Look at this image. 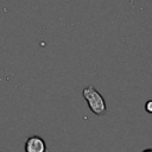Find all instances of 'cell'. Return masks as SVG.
Returning <instances> with one entry per match:
<instances>
[{
    "mask_svg": "<svg viewBox=\"0 0 152 152\" xmlns=\"http://www.w3.org/2000/svg\"><path fill=\"white\" fill-rule=\"evenodd\" d=\"M82 95L84 97V100L88 103V107L90 108V110L96 114V115H102L104 114L107 106L104 102V99L102 97V95L93 87V86H87L83 88L82 90Z\"/></svg>",
    "mask_w": 152,
    "mask_h": 152,
    "instance_id": "6da1fadb",
    "label": "cell"
},
{
    "mask_svg": "<svg viewBox=\"0 0 152 152\" xmlns=\"http://www.w3.org/2000/svg\"><path fill=\"white\" fill-rule=\"evenodd\" d=\"M25 152H46V144L38 135L30 137L25 142Z\"/></svg>",
    "mask_w": 152,
    "mask_h": 152,
    "instance_id": "7a4b0ae2",
    "label": "cell"
},
{
    "mask_svg": "<svg viewBox=\"0 0 152 152\" xmlns=\"http://www.w3.org/2000/svg\"><path fill=\"white\" fill-rule=\"evenodd\" d=\"M145 110L152 114V100H148V101L145 103Z\"/></svg>",
    "mask_w": 152,
    "mask_h": 152,
    "instance_id": "3957f363",
    "label": "cell"
},
{
    "mask_svg": "<svg viewBox=\"0 0 152 152\" xmlns=\"http://www.w3.org/2000/svg\"><path fill=\"white\" fill-rule=\"evenodd\" d=\"M142 152H152V148H146V150H144Z\"/></svg>",
    "mask_w": 152,
    "mask_h": 152,
    "instance_id": "277c9868",
    "label": "cell"
},
{
    "mask_svg": "<svg viewBox=\"0 0 152 152\" xmlns=\"http://www.w3.org/2000/svg\"><path fill=\"white\" fill-rule=\"evenodd\" d=\"M129 2H131V4H133V2H134V0H129Z\"/></svg>",
    "mask_w": 152,
    "mask_h": 152,
    "instance_id": "5b68a950",
    "label": "cell"
}]
</instances>
